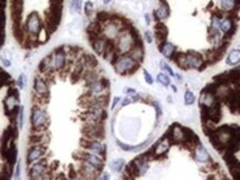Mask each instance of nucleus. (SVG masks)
<instances>
[{
    "mask_svg": "<svg viewBox=\"0 0 240 180\" xmlns=\"http://www.w3.org/2000/svg\"><path fill=\"white\" fill-rule=\"evenodd\" d=\"M30 123H31V130L35 131H43L48 128L49 115L45 107L37 103H35L31 107Z\"/></svg>",
    "mask_w": 240,
    "mask_h": 180,
    "instance_id": "f257e3e1",
    "label": "nucleus"
},
{
    "mask_svg": "<svg viewBox=\"0 0 240 180\" xmlns=\"http://www.w3.org/2000/svg\"><path fill=\"white\" fill-rule=\"evenodd\" d=\"M112 66L116 74H120V76L132 74L139 68V63H136L128 53L118 56V57L116 58L115 63H112Z\"/></svg>",
    "mask_w": 240,
    "mask_h": 180,
    "instance_id": "f03ea898",
    "label": "nucleus"
},
{
    "mask_svg": "<svg viewBox=\"0 0 240 180\" xmlns=\"http://www.w3.org/2000/svg\"><path fill=\"white\" fill-rule=\"evenodd\" d=\"M32 90H34L35 97L39 99L37 105L43 106L49 100V86L47 84V80L45 79V76L42 74H35L34 82H32Z\"/></svg>",
    "mask_w": 240,
    "mask_h": 180,
    "instance_id": "7ed1b4c3",
    "label": "nucleus"
},
{
    "mask_svg": "<svg viewBox=\"0 0 240 180\" xmlns=\"http://www.w3.org/2000/svg\"><path fill=\"white\" fill-rule=\"evenodd\" d=\"M84 138L91 140H102L105 137L103 123H86L82 127Z\"/></svg>",
    "mask_w": 240,
    "mask_h": 180,
    "instance_id": "20e7f679",
    "label": "nucleus"
},
{
    "mask_svg": "<svg viewBox=\"0 0 240 180\" xmlns=\"http://www.w3.org/2000/svg\"><path fill=\"white\" fill-rule=\"evenodd\" d=\"M85 123H103L107 119V110L105 107H90L81 115Z\"/></svg>",
    "mask_w": 240,
    "mask_h": 180,
    "instance_id": "39448f33",
    "label": "nucleus"
},
{
    "mask_svg": "<svg viewBox=\"0 0 240 180\" xmlns=\"http://www.w3.org/2000/svg\"><path fill=\"white\" fill-rule=\"evenodd\" d=\"M87 91L86 95L88 96H102V95L109 94V87L110 82L106 78H99L98 80L87 85Z\"/></svg>",
    "mask_w": 240,
    "mask_h": 180,
    "instance_id": "423d86ee",
    "label": "nucleus"
},
{
    "mask_svg": "<svg viewBox=\"0 0 240 180\" xmlns=\"http://www.w3.org/2000/svg\"><path fill=\"white\" fill-rule=\"evenodd\" d=\"M26 31L29 36L34 39H37L39 32L42 29L41 27V17L37 11H32L31 14L27 17L26 25H25Z\"/></svg>",
    "mask_w": 240,
    "mask_h": 180,
    "instance_id": "0eeeda50",
    "label": "nucleus"
},
{
    "mask_svg": "<svg viewBox=\"0 0 240 180\" xmlns=\"http://www.w3.org/2000/svg\"><path fill=\"white\" fill-rule=\"evenodd\" d=\"M52 55V71L58 72L61 71L66 68L67 63V47L66 46H60L53 50Z\"/></svg>",
    "mask_w": 240,
    "mask_h": 180,
    "instance_id": "6e6552de",
    "label": "nucleus"
},
{
    "mask_svg": "<svg viewBox=\"0 0 240 180\" xmlns=\"http://www.w3.org/2000/svg\"><path fill=\"white\" fill-rule=\"evenodd\" d=\"M80 146L84 150L97 155L101 158L106 157V146L101 142V140H91L82 138L81 141H80Z\"/></svg>",
    "mask_w": 240,
    "mask_h": 180,
    "instance_id": "1a4fd4ad",
    "label": "nucleus"
},
{
    "mask_svg": "<svg viewBox=\"0 0 240 180\" xmlns=\"http://www.w3.org/2000/svg\"><path fill=\"white\" fill-rule=\"evenodd\" d=\"M50 168L48 166V162H47L46 159H41V160H38L36 162H34L32 165L29 166V170H28V176L30 180H40L41 178L49 172Z\"/></svg>",
    "mask_w": 240,
    "mask_h": 180,
    "instance_id": "9d476101",
    "label": "nucleus"
},
{
    "mask_svg": "<svg viewBox=\"0 0 240 180\" xmlns=\"http://www.w3.org/2000/svg\"><path fill=\"white\" fill-rule=\"evenodd\" d=\"M74 158L77 159L78 161H86V162L90 163L91 166L96 167L98 170H102L103 166H105V162H103V158L97 156V155H94L91 152H88L86 150L80 152H74Z\"/></svg>",
    "mask_w": 240,
    "mask_h": 180,
    "instance_id": "9b49d317",
    "label": "nucleus"
},
{
    "mask_svg": "<svg viewBox=\"0 0 240 180\" xmlns=\"http://www.w3.org/2000/svg\"><path fill=\"white\" fill-rule=\"evenodd\" d=\"M77 171L85 180H97L99 177V173L101 172L96 167L91 166L90 163L86 162V161H78Z\"/></svg>",
    "mask_w": 240,
    "mask_h": 180,
    "instance_id": "f8f14e48",
    "label": "nucleus"
},
{
    "mask_svg": "<svg viewBox=\"0 0 240 180\" xmlns=\"http://www.w3.org/2000/svg\"><path fill=\"white\" fill-rule=\"evenodd\" d=\"M47 152V147L42 146V145H31L29 147L28 151H27L26 161L29 166L32 165L34 162L38 160H41L43 157L46 156Z\"/></svg>",
    "mask_w": 240,
    "mask_h": 180,
    "instance_id": "ddd939ff",
    "label": "nucleus"
},
{
    "mask_svg": "<svg viewBox=\"0 0 240 180\" xmlns=\"http://www.w3.org/2000/svg\"><path fill=\"white\" fill-rule=\"evenodd\" d=\"M171 144L172 142H171L170 138H169V136L166 132V134H163V137L160 138L158 140V142L154 146V148L150 150L152 154V158H161L163 155H166L169 149H170Z\"/></svg>",
    "mask_w": 240,
    "mask_h": 180,
    "instance_id": "4468645a",
    "label": "nucleus"
},
{
    "mask_svg": "<svg viewBox=\"0 0 240 180\" xmlns=\"http://www.w3.org/2000/svg\"><path fill=\"white\" fill-rule=\"evenodd\" d=\"M167 134L170 138L172 144L177 145H183L186 140V134H185V127H181L178 123H173L169 130L167 131Z\"/></svg>",
    "mask_w": 240,
    "mask_h": 180,
    "instance_id": "2eb2a0df",
    "label": "nucleus"
},
{
    "mask_svg": "<svg viewBox=\"0 0 240 180\" xmlns=\"http://www.w3.org/2000/svg\"><path fill=\"white\" fill-rule=\"evenodd\" d=\"M38 71L42 76L50 74L52 71V55H47L40 60L38 65Z\"/></svg>",
    "mask_w": 240,
    "mask_h": 180,
    "instance_id": "dca6fc26",
    "label": "nucleus"
},
{
    "mask_svg": "<svg viewBox=\"0 0 240 180\" xmlns=\"http://www.w3.org/2000/svg\"><path fill=\"white\" fill-rule=\"evenodd\" d=\"M218 99L216 98L214 94H210V92H207L201 90V94H200L199 97V107L201 108H208V107H212L215 103L218 102Z\"/></svg>",
    "mask_w": 240,
    "mask_h": 180,
    "instance_id": "f3484780",
    "label": "nucleus"
},
{
    "mask_svg": "<svg viewBox=\"0 0 240 180\" xmlns=\"http://www.w3.org/2000/svg\"><path fill=\"white\" fill-rule=\"evenodd\" d=\"M108 42L109 41L106 40L102 36H99L97 37V38H94L90 40L92 49H94L95 52L99 56H102L103 53H105V51H106L107 49V46H108Z\"/></svg>",
    "mask_w": 240,
    "mask_h": 180,
    "instance_id": "a211bd4d",
    "label": "nucleus"
},
{
    "mask_svg": "<svg viewBox=\"0 0 240 180\" xmlns=\"http://www.w3.org/2000/svg\"><path fill=\"white\" fill-rule=\"evenodd\" d=\"M128 55H129L136 63H141L142 59H144L145 52H144V48H142V43H141V41H140V39H138V40L136 41L134 47L130 50V52L128 53Z\"/></svg>",
    "mask_w": 240,
    "mask_h": 180,
    "instance_id": "6ab92c4d",
    "label": "nucleus"
},
{
    "mask_svg": "<svg viewBox=\"0 0 240 180\" xmlns=\"http://www.w3.org/2000/svg\"><path fill=\"white\" fill-rule=\"evenodd\" d=\"M169 14H170V11H169L168 3H167L165 0H162L160 7H159L157 10H155V17H156V20L157 21L166 20L167 18L169 17Z\"/></svg>",
    "mask_w": 240,
    "mask_h": 180,
    "instance_id": "aec40b11",
    "label": "nucleus"
},
{
    "mask_svg": "<svg viewBox=\"0 0 240 180\" xmlns=\"http://www.w3.org/2000/svg\"><path fill=\"white\" fill-rule=\"evenodd\" d=\"M194 158H196L197 161H199V162H208V161H211V158L209 156L207 149L200 144L194 148Z\"/></svg>",
    "mask_w": 240,
    "mask_h": 180,
    "instance_id": "412c9836",
    "label": "nucleus"
},
{
    "mask_svg": "<svg viewBox=\"0 0 240 180\" xmlns=\"http://www.w3.org/2000/svg\"><path fill=\"white\" fill-rule=\"evenodd\" d=\"M159 50H160V52L163 55V57L168 58V59H171L172 56L175 55V52H176V46H173L171 42L166 41V42L159 45Z\"/></svg>",
    "mask_w": 240,
    "mask_h": 180,
    "instance_id": "4be33fe9",
    "label": "nucleus"
},
{
    "mask_svg": "<svg viewBox=\"0 0 240 180\" xmlns=\"http://www.w3.org/2000/svg\"><path fill=\"white\" fill-rule=\"evenodd\" d=\"M240 63V50L239 49H233L230 51L226 59V63L228 66H235Z\"/></svg>",
    "mask_w": 240,
    "mask_h": 180,
    "instance_id": "5701e85b",
    "label": "nucleus"
},
{
    "mask_svg": "<svg viewBox=\"0 0 240 180\" xmlns=\"http://www.w3.org/2000/svg\"><path fill=\"white\" fill-rule=\"evenodd\" d=\"M110 169L115 172H120V171L123 170V168L125 167V159L123 158H119V159H116V160H112L109 165Z\"/></svg>",
    "mask_w": 240,
    "mask_h": 180,
    "instance_id": "b1692460",
    "label": "nucleus"
},
{
    "mask_svg": "<svg viewBox=\"0 0 240 180\" xmlns=\"http://www.w3.org/2000/svg\"><path fill=\"white\" fill-rule=\"evenodd\" d=\"M219 28H220L221 32H223V34H228V32L231 30V28H232V22H231L230 19H223L220 21Z\"/></svg>",
    "mask_w": 240,
    "mask_h": 180,
    "instance_id": "393cba45",
    "label": "nucleus"
},
{
    "mask_svg": "<svg viewBox=\"0 0 240 180\" xmlns=\"http://www.w3.org/2000/svg\"><path fill=\"white\" fill-rule=\"evenodd\" d=\"M51 35L48 32V30H47L45 27H42V29L40 30V32H39L38 37H37V40L39 41V42H46L47 40L49 39V37H50Z\"/></svg>",
    "mask_w": 240,
    "mask_h": 180,
    "instance_id": "a878e982",
    "label": "nucleus"
},
{
    "mask_svg": "<svg viewBox=\"0 0 240 180\" xmlns=\"http://www.w3.org/2000/svg\"><path fill=\"white\" fill-rule=\"evenodd\" d=\"M157 81L163 87L170 86V79H169L168 76H166L165 74H158V76H157Z\"/></svg>",
    "mask_w": 240,
    "mask_h": 180,
    "instance_id": "bb28decb",
    "label": "nucleus"
},
{
    "mask_svg": "<svg viewBox=\"0 0 240 180\" xmlns=\"http://www.w3.org/2000/svg\"><path fill=\"white\" fill-rule=\"evenodd\" d=\"M183 99H185V105L186 106H190V105L194 103V101H196V97H194V95L192 94L190 90H187V91L185 92Z\"/></svg>",
    "mask_w": 240,
    "mask_h": 180,
    "instance_id": "cd10ccee",
    "label": "nucleus"
},
{
    "mask_svg": "<svg viewBox=\"0 0 240 180\" xmlns=\"http://www.w3.org/2000/svg\"><path fill=\"white\" fill-rule=\"evenodd\" d=\"M220 6L225 11H229L235 6V1L233 0H220Z\"/></svg>",
    "mask_w": 240,
    "mask_h": 180,
    "instance_id": "c85d7f7f",
    "label": "nucleus"
},
{
    "mask_svg": "<svg viewBox=\"0 0 240 180\" xmlns=\"http://www.w3.org/2000/svg\"><path fill=\"white\" fill-rule=\"evenodd\" d=\"M160 69L162 70V71H166L168 74H170L171 77H175V72H173L172 68H171L166 61H163V60L160 61Z\"/></svg>",
    "mask_w": 240,
    "mask_h": 180,
    "instance_id": "c756f323",
    "label": "nucleus"
},
{
    "mask_svg": "<svg viewBox=\"0 0 240 180\" xmlns=\"http://www.w3.org/2000/svg\"><path fill=\"white\" fill-rule=\"evenodd\" d=\"M24 117H25V109H24V106H20V110H19V113H18V126L19 128H22L24 127Z\"/></svg>",
    "mask_w": 240,
    "mask_h": 180,
    "instance_id": "7c9ffc66",
    "label": "nucleus"
},
{
    "mask_svg": "<svg viewBox=\"0 0 240 180\" xmlns=\"http://www.w3.org/2000/svg\"><path fill=\"white\" fill-rule=\"evenodd\" d=\"M16 84H17V86L19 87L20 89H22L27 85V77L25 74H20L19 77H18L17 81H16Z\"/></svg>",
    "mask_w": 240,
    "mask_h": 180,
    "instance_id": "2f4dec72",
    "label": "nucleus"
},
{
    "mask_svg": "<svg viewBox=\"0 0 240 180\" xmlns=\"http://www.w3.org/2000/svg\"><path fill=\"white\" fill-rule=\"evenodd\" d=\"M92 11H94V3H91V1H87L86 3H85V12H86V16H90V14H92Z\"/></svg>",
    "mask_w": 240,
    "mask_h": 180,
    "instance_id": "473e14b6",
    "label": "nucleus"
},
{
    "mask_svg": "<svg viewBox=\"0 0 240 180\" xmlns=\"http://www.w3.org/2000/svg\"><path fill=\"white\" fill-rule=\"evenodd\" d=\"M142 74H144L145 80H146L147 84H148V85H152V84H154V78H152L151 74L148 72V70L144 69V70H142Z\"/></svg>",
    "mask_w": 240,
    "mask_h": 180,
    "instance_id": "72a5a7b5",
    "label": "nucleus"
},
{
    "mask_svg": "<svg viewBox=\"0 0 240 180\" xmlns=\"http://www.w3.org/2000/svg\"><path fill=\"white\" fill-rule=\"evenodd\" d=\"M68 180H85V179L78 173L77 170H74V169H72V170L70 171V176Z\"/></svg>",
    "mask_w": 240,
    "mask_h": 180,
    "instance_id": "f704fd0d",
    "label": "nucleus"
},
{
    "mask_svg": "<svg viewBox=\"0 0 240 180\" xmlns=\"http://www.w3.org/2000/svg\"><path fill=\"white\" fill-rule=\"evenodd\" d=\"M123 92H125L127 96L131 97V96H134V95H137V91H136V89L134 88H131V87H126L123 89Z\"/></svg>",
    "mask_w": 240,
    "mask_h": 180,
    "instance_id": "c9c22d12",
    "label": "nucleus"
},
{
    "mask_svg": "<svg viewBox=\"0 0 240 180\" xmlns=\"http://www.w3.org/2000/svg\"><path fill=\"white\" fill-rule=\"evenodd\" d=\"M151 105L152 106H155V108H156V111H157V118H160L161 117V115H162V110H161V107H160V105H159L157 101H152L151 102Z\"/></svg>",
    "mask_w": 240,
    "mask_h": 180,
    "instance_id": "e433bc0d",
    "label": "nucleus"
},
{
    "mask_svg": "<svg viewBox=\"0 0 240 180\" xmlns=\"http://www.w3.org/2000/svg\"><path fill=\"white\" fill-rule=\"evenodd\" d=\"M20 173H21V170H20V161H18L17 166H16V171H14V180H21L20 179Z\"/></svg>",
    "mask_w": 240,
    "mask_h": 180,
    "instance_id": "4c0bfd02",
    "label": "nucleus"
},
{
    "mask_svg": "<svg viewBox=\"0 0 240 180\" xmlns=\"http://www.w3.org/2000/svg\"><path fill=\"white\" fill-rule=\"evenodd\" d=\"M144 36H145L144 38H145V40H146L147 43H151L152 41H154V37H152V34L150 31H146Z\"/></svg>",
    "mask_w": 240,
    "mask_h": 180,
    "instance_id": "58836bf2",
    "label": "nucleus"
},
{
    "mask_svg": "<svg viewBox=\"0 0 240 180\" xmlns=\"http://www.w3.org/2000/svg\"><path fill=\"white\" fill-rule=\"evenodd\" d=\"M82 6V0H74V11L80 12Z\"/></svg>",
    "mask_w": 240,
    "mask_h": 180,
    "instance_id": "ea45409f",
    "label": "nucleus"
},
{
    "mask_svg": "<svg viewBox=\"0 0 240 180\" xmlns=\"http://www.w3.org/2000/svg\"><path fill=\"white\" fill-rule=\"evenodd\" d=\"M131 102H132L131 98H130L129 96H127L126 98L123 99V101H121V108H123V107H125V106H128V105H129V103H131Z\"/></svg>",
    "mask_w": 240,
    "mask_h": 180,
    "instance_id": "a19ab883",
    "label": "nucleus"
},
{
    "mask_svg": "<svg viewBox=\"0 0 240 180\" xmlns=\"http://www.w3.org/2000/svg\"><path fill=\"white\" fill-rule=\"evenodd\" d=\"M119 101H120V97H115V98H113L112 105H111V109H112V110L116 108V106H117L118 103H119Z\"/></svg>",
    "mask_w": 240,
    "mask_h": 180,
    "instance_id": "79ce46f5",
    "label": "nucleus"
},
{
    "mask_svg": "<svg viewBox=\"0 0 240 180\" xmlns=\"http://www.w3.org/2000/svg\"><path fill=\"white\" fill-rule=\"evenodd\" d=\"M40 180H53L52 179V175H51V171H49L47 175H45Z\"/></svg>",
    "mask_w": 240,
    "mask_h": 180,
    "instance_id": "37998d69",
    "label": "nucleus"
},
{
    "mask_svg": "<svg viewBox=\"0 0 240 180\" xmlns=\"http://www.w3.org/2000/svg\"><path fill=\"white\" fill-rule=\"evenodd\" d=\"M1 61H3V63L6 66V67H10V66H11V63H10V60L5 59V58H1Z\"/></svg>",
    "mask_w": 240,
    "mask_h": 180,
    "instance_id": "c03bdc74",
    "label": "nucleus"
},
{
    "mask_svg": "<svg viewBox=\"0 0 240 180\" xmlns=\"http://www.w3.org/2000/svg\"><path fill=\"white\" fill-rule=\"evenodd\" d=\"M145 20H146V24L147 25H150V22H151V19H150V14H145Z\"/></svg>",
    "mask_w": 240,
    "mask_h": 180,
    "instance_id": "a18cd8bd",
    "label": "nucleus"
},
{
    "mask_svg": "<svg viewBox=\"0 0 240 180\" xmlns=\"http://www.w3.org/2000/svg\"><path fill=\"white\" fill-rule=\"evenodd\" d=\"M109 179H110V175H109L108 172H105L102 175V177H101L99 180H109Z\"/></svg>",
    "mask_w": 240,
    "mask_h": 180,
    "instance_id": "49530a36",
    "label": "nucleus"
},
{
    "mask_svg": "<svg viewBox=\"0 0 240 180\" xmlns=\"http://www.w3.org/2000/svg\"><path fill=\"white\" fill-rule=\"evenodd\" d=\"M70 10L72 14L74 12V0H70Z\"/></svg>",
    "mask_w": 240,
    "mask_h": 180,
    "instance_id": "de8ad7c7",
    "label": "nucleus"
},
{
    "mask_svg": "<svg viewBox=\"0 0 240 180\" xmlns=\"http://www.w3.org/2000/svg\"><path fill=\"white\" fill-rule=\"evenodd\" d=\"M56 180H68V179H67V178H66L63 175H61V176H59V177H58Z\"/></svg>",
    "mask_w": 240,
    "mask_h": 180,
    "instance_id": "09e8293b",
    "label": "nucleus"
},
{
    "mask_svg": "<svg viewBox=\"0 0 240 180\" xmlns=\"http://www.w3.org/2000/svg\"><path fill=\"white\" fill-rule=\"evenodd\" d=\"M110 1L111 0H103V3H105V5H108V3H110Z\"/></svg>",
    "mask_w": 240,
    "mask_h": 180,
    "instance_id": "8fccbe9b",
    "label": "nucleus"
},
{
    "mask_svg": "<svg viewBox=\"0 0 240 180\" xmlns=\"http://www.w3.org/2000/svg\"><path fill=\"white\" fill-rule=\"evenodd\" d=\"M171 88H172L173 89V91H177V87H176V86H171Z\"/></svg>",
    "mask_w": 240,
    "mask_h": 180,
    "instance_id": "3c124183",
    "label": "nucleus"
},
{
    "mask_svg": "<svg viewBox=\"0 0 240 180\" xmlns=\"http://www.w3.org/2000/svg\"><path fill=\"white\" fill-rule=\"evenodd\" d=\"M171 99H172V98H171L170 96H168V102H172V100H171Z\"/></svg>",
    "mask_w": 240,
    "mask_h": 180,
    "instance_id": "603ef678",
    "label": "nucleus"
},
{
    "mask_svg": "<svg viewBox=\"0 0 240 180\" xmlns=\"http://www.w3.org/2000/svg\"><path fill=\"white\" fill-rule=\"evenodd\" d=\"M221 180H228V179H227V178H223V179H221Z\"/></svg>",
    "mask_w": 240,
    "mask_h": 180,
    "instance_id": "864d4df0",
    "label": "nucleus"
},
{
    "mask_svg": "<svg viewBox=\"0 0 240 180\" xmlns=\"http://www.w3.org/2000/svg\"><path fill=\"white\" fill-rule=\"evenodd\" d=\"M120 180H127V179H123H123H120Z\"/></svg>",
    "mask_w": 240,
    "mask_h": 180,
    "instance_id": "5fc2aeb1",
    "label": "nucleus"
}]
</instances>
